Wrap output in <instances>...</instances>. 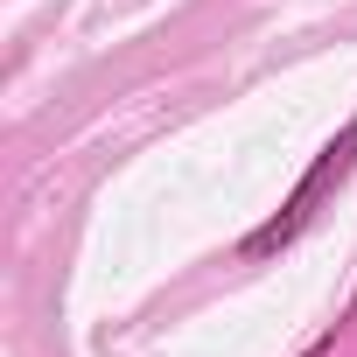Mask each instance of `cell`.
Instances as JSON below:
<instances>
[{"instance_id":"cell-2","label":"cell","mask_w":357,"mask_h":357,"mask_svg":"<svg viewBox=\"0 0 357 357\" xmlns=\"http://www.w3.org/2000/svg\"><path fill=\"white\" fill-rule=\"evenodd\" d=\"M308 357H315V350H308Z\"/></svg>"},{"instance_id":"cell-1","label":"cell","mask_w":357,"mask_h":357,"mask_svg":"<svg viewBox=\"0 0 357 357\" xmlns=\"http://www.w3.org/2000/svg\"><path fill=\"white\" fill-rule=\"evenodd\" d=\"M350 154H357V133H343V140H336V147L322 154V168H315V175H308V183H301V197L287 204V218H273V225H266V231L252 238V252H273L280 238H294V225L308 218V204H315V197H322V190L336 183V175H343V168H350Z\"/></svg>"}]
</instances>
